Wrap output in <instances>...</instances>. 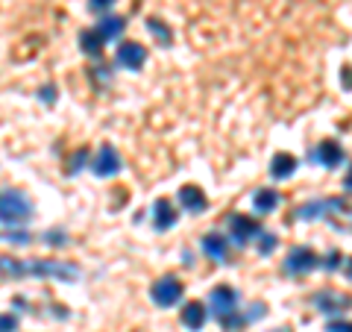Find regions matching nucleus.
Wrapping results in <instances>:
<instances>
[{"label":"nucleus","mask_w":352,"mask_h":332,"mask_svg":"<svg viewBox=\"0 0 352 332\" xmlns=\"http://www.w3.org/2000/svg\"><path fill=\"white\" fill-rule=\"evenodd\" d=\"M0 276H38V280H59V282H76L80 268L71 262H53V259H9L0 256Z\"/></svg>","instance_id":"f257e3e1"},{"label":"nucleus","mask_w":352,"mask_h":332,"mask_svg":"<svg viewBox=\"0 0 352 332\" xmlns=\"http://www.w3.org/2000/svg\"><path fill=\"white\" fill-rule=\"evenodd\" d=\"M32 215H36V206H32L27 191H21V188H3L0 191V224L18 229L30 224Z\"/></svg>","instance_id":"f03ea898"},{"label":"nucleus","mask_w":352,"mask_h":332,"mask_svg":"<svg viewBox=\"0 0 352 332\" xmlns=\"http://www.w3.org/2000/svg\"><path fill=\"white\" fill-rule=\"evenodd\" d=\"M182 294H185V285H182L179 276H173V273H168V276H162V280H156V282H153V289H150L153 303H156L159 309H170V306H176V303L182 300Z\"/></svg>","instance_id":"7ed1b4c3"},{"label":"nucleus","mask_w":352,"mask_h":332,"mask_svg":"<svg viewBox=\"0 0 352 332\" xmlns=\"http://www.w3.org/2000/svg\"><path fill=\"white\" fill-rule=\"evenodd\" d=\"M208 312H212L217 320L220 318H226V315H232L238 312V291L235 289H229V285H217V289L208 294Z\"/></svg>","instance_id":"20e7f679"},{"label":"nucleus","mask_w":352,"mask_h":332,"mask_svg":"<svg viewBox=\"0 0 352 332\" xmlns=\"http://www.w3.org/2000/svg\"><path fill=\"white\" fill-rule=\"evenodd\" d=\"M229 236L235 238V245H250L261 236V224L256 218H247V215H232L229 218Z\"/></svg>","instance_id":"39448f33"},{"label":"nucleus","mask_w":352,"mask_h":332,"mask_svg":"<svg viewBox=\"0 0 352 332\" xmlns=\"http://www.w3.org/2000/svg\"><path fill=\"white\" fill-rule=\"evenodd\" d=\"M317 264H320V256H317L311 247H294L288 253V259H285V271L294 276H302L308 271H314Z\"/></svg>","instance_id":"423d86ee"},{"label":"nucleus","mask_w":352,"mask_h":332,"mask_svg":"<svg viewBox=\"0 0 352 332\" xmlns=\"http://www.w3.org/2000/svg\"><path fill=\"white\" fill-rule=\"evenodd\" d=\"M311 303L317 306V312L323 315H335V312H344V309L352 306V297L349 294H340V291H332V289H323L311 297Z\"/></svg>","instance_id":"0eeeda50"},{"label":"nucleus","mask_w":352,"mask_h":332,"mask_svg":"<svg viewBox=\"0 0 352 332\" xmlns=\"http://www.w3.org/2000/svg\"><path fill=\"white\" fill-rule=\"evenodd\" d=\"M346 203L340 197H332V200H308L296 209V218L300 220H314V218H323L326 212H344Z\"/></svg>","instance_id":"6e6552de"},{"label":"nucleus","mask_w":352,"mask_h":332,"mask_svg":"<svg viewBox=\"0 0 352 332\" xmlns=\"http://www.w3.org/2000/svg\"><path fill=\"white\" fill-rule=\"evenodd\" d=\"M144 62H147L144 44H138V41H124V44L118 48V65H120V68L141 71V68H144Z\"/></svg>","instance_id":"1a4fd4ad"},{"label":"nucleus","mask_w":352,"mask_h":332,"mask_svg":"<svg viewBox=\"0 0 352 332\" xmlns=\"http://www.w3.org/2000/svg\"><path fill=\"white\" fill-rule=\"evenodd\" d=\"M91 171L97 176H115L120 171V156H118V150L112 145H103L100 150H97V156L91 162Z\"/></svg>","instance_id":"9d476101"},{"label":"nucleus","mask_w":352,"mask_h":332,"mask_svg":"<svg viewBox=\"0 0 352 332\" xmlns=\"http://www.w3.org/2000/svg\"><path fill=\"white\" fill-rule=\"evenodd\" d=\"M311 159H314V162H320L323 168L335 171L338 165L344 162V147L335 145V141H320V145H317V150L311 153Z\"/></svg>","instance_id":"9b49d317"},{"label":"nucleus","mask_w":352,"mask_h":332,"mask_svg":"<svg viewBox=\"0 0 352 332\" xmlns=\"http://www.w3.org/2000/svg\"><path fill=\"white\" fill-rule=\"evenodd\" d=\"M206 320H208V309H206V303H200V300L185 303V309H182V326H185V329L200 332V329L206 326Z\"/></svg>","instance_id":"f8f14e48"},{"label":"nucleus","mask_w":352,"mask_h":332,"mask_svg":"<svg viewBox=\"0 0 352 332\" xmlns=\"http://www.w3.org/2000/svg\"><path fill=\"white\" fill-rule=\"evenodd\" d=\"M176 209H173V203L168 200V197H159L156 203H153V227H156L159 232H164V229H170L173 224H176Z\"/></svg>","instance_id":"ddd939ff"},{"label":"nucleus","mask_w":352,"mask_h":332,"mask_svg":"<svg viewBox=\"0 0 352 332\" xmlns=\"http://www.w3.org/2000/svg\"><path fill=\"white\" fill-rule=\"evenodd\" d=\"M179 203H182V209H188V212H194V215H200L208 209L203 188H197V185H182L179 188Z\"/></svg>","instance_id":"4468645a"},{"label":"nucleus","mask_w":352,"mask_h":332,"mask_svg":"<svg viewBox=\"0 0 352 332\" xmlns=\"http://www.w3.org/2000/svg\"><path fill=\"white\" fill-rule=\"evenodd\" d=\"M296 168H300V162H296V156H291V153H276V156L270 159L273 180H288V176H294Z\"/></svg>","instance_id":"2eb2a0df"},{"label":"nucleus","mask_w":352,"mask_h":332,"mask_svg":"<svg viewBox=\"0 0 352 332\" xmlns=\"http://www.w3.org/2000/svg\"><path fill=\"white\" fill-rule=\"evenodd\" d=\"M203 250L214 262H226L229 259V241L220 236V232H208V236H203Z\"/></svg>","instance_id":"dca6fc26"},{"label":"nucleus","mask_w":352,"mask_h":332,"mask_svg":"<svg viewBox=\"0 0 352 332\" xmlns=\"http://www.w3.org/2000/svg\"><path fill=\"white\" fill-rule=\"evenodd\" d=\"M124 27H126L124 15H103L100 24H97V36H100L103 41H115L120 32H124Z\"/></svg>","instance_id":"f3484780"},{"label":"nucleus","mask_w":352,"mask_h":332,"mask_svg":"<svg viewBox=\"0 0 352 332\" xmlns=\"http://www.w3.org/2000/svg\"><path fill=\"white\" fill-rule=\"evenodd\" d=\"M279 203H282V197H279V191H273V188H258L256 197H252V209H256L258 215H270Z\"/></svg>","instance_id":"a211bd4d"},{"label":"nucleus","mask_w":352,"mask_h":332,"mask_svg":"<svg viewBox=\"0 0 352 332\" xmlns=\"http://www.w3.org/2000/svg\"><path fill=\"white\" fill-rule=\"evenodd\" d=\"M103 39L97 36V30H82L80 32V48H82V53L85 56H91V59H97L103 53Z\"/></svg>","instance_id":"6ab92c4d"},{"label":"nucleus","mask_w":352,"mask_h":332,"mask_svg":"<svg viewBox=\"0 0 352 332\" xmlns=\"http://www.w3.org/2000/svg\"><path fill=\"white\" fill-rule=\"evenodd\" d=\"M147 30H150V36H156V41L162 44V48H170V30H168V24L164 21H159V18H147Z\"/></svg>","instance_id":"aec40b11"},{"label":"nucleus","mask_w":352,"mask_h":332,"mask_svg":"<svg viewBox=\"0 0 352 332\" xmlns=\"http://www.w3.org/2000/svg\"><path fill=\"white\" fill-rule=\"evenodd\" d=\"M85 162H88V147H76L68 159V176L80 174V168H85Z\"/></svg>","instance_id":"412c9836"},{"label":"nucleus","mask_w":352,"mask_h":332,"mask_svg":"<svg viewBox=\"0 0 352 332\" xmlns=\"http://www.w3.org/2000/svg\"><path fill=\"white\" fill-rule=\"evenodd\" d=\"M244 324H247V318H244V315H238V312L226 315V318H220V326H223V332H238Z\"/></svg>","instance_id":"4be33fe9"},{"label":"nucleus","mask_w":352,"mask_h":332,"mask_svg":"<svg viewBox=\"0 0 352 332\" xmlns=\"http://www.w3.org/2000/svg\"><path fill=\"white\" fill-rule=\"evenodd\" d=\"M118 0H88V12L94 15H109V9H112Z\"/></svg>","instance_id":"5701e85b"},{"label":"nucleus","mask_w":352,"mask_h":332,"mask_svg":"<svg viewBox=\"0 0 352 332\" xmlns=\"http://www.w3.org/2000/svg\"><path fill=\"white\" fill-rule=\"evenodd\" d=\"M258 238H261L258 241V253H261V256H267V253L276 250V236H273V232H261Z\"/></svg>","instance_id":"b1692460"},{"label":"nucleus","mask_w":352,"mask_h":332,"mask_svg":"<svg viewBox=\"0 0 352 332\" xmlns=\"http://www.w3.org/2000/svg\"><path fill=\"white\" fill-rule=\"evenodd\" d=\"M326 332H352V320H329Z\"/></svg>","instance_id":"393cba45"},{"label":"nucleus","mask_w":352,"mask_h":332,"mask_svg":"<svg viewBox=\"0 0 352 332\" xmlns=\"http://www.w3.org/2000/svg\"><path fill=\"white\" fill-rule=\"evenodd\" d=\"M15 329H18L15 315H0V332H15Z\"/></svg>","instance_id":"a878e982"},{"label":"nucleus","mask_w":352,"mask_h":332,"mask_svg":"<svg viewBox=\"0 0 352 332\" xmlns=\"http://www.w3.org/2000/svg\"><path fill=\"white\" fill-rule=\"evenodd\" d=\"M9 241H15V245H30V238L32 236H27V232H12V229H9V236H6Z\"/></svg>","instance_id":"bb28decb"},{"label":"nucleus","mask_w":352,"mask_h":332,"mask_svg":"<svg viewBox=\"0 0 352 332\" xmlns=\"http://www.w3.org/2000/svg\"><path fill=\"white\" fill-rule=\"evenodd\" d=\"M47 245H53V247H56V245H65V232H56V229L47 232Z\"/></svg>","instance_id":"cd10ccee"},{"label":"nucleus","mask_w":352,"mask_h":332,"mask_svg":"<svg viewBox=\"0 0 352 332\" xmlns=\"http://www.w3.org/2000/svg\"><path fill=\"white\" fill-rule=\"evenodd\" d=\"M338 259H340V253L332 250V253H329V259H326V268H329V271H335V268H338Z\"/></svg>","instance_id":"c85d7f7f"},{"label":"nucleus","mask_w":352,"mask_h":332,"mask_svg":"<svg viewBox=\"0 0 352 332\" xmlns=\"http://www.w3.org/2000/svg\"><path fill=\"white\" fill-rule=\"evenodd\" d=\"M41 101L44 103H53V85H44L41 88Z\"/></svg>","instance_id":"c756f323"},{"label":"nucleus","mask_w":352,"mask_h":332,"mask_svg":"<svg viewBox=\"0 0 352 332\" xmlns=\"http://www.w3.org/2000/svg\"><path fill=\"white\" fill-rule=\"evenodd\" d=\"M344 188L352 194V168H349V171H346V176H344Z\"/></svg>","instance_id":"7c9ffc66"},{"label":"nucleus","mask_w":352,"mask_h":332,"mask_svg":"<svg viewBox=\"0 0 352 332\" xmlns=\"http://www.w3.org/2000/svg\"><path fill=\"white\" fill-rule=\"evenodd\" d=\"M344 85L352 88V68H344Z\"/></svg>","instance_id":"2f4dec72"},{"label":"nucleus","mask_w":352,"mask_h":332,"mask_svg":"<svg viewBox=\"0 0 352 332\" xmlns=\"http://www.w3.org/2000/svg\"><path fill=\"white\" fill-rule=\"evenodd\" d=\"M346 273H349V280H352V262H349V268H346Z\"/></svg>","instance_id":"473e14b6"}]
</instances>
